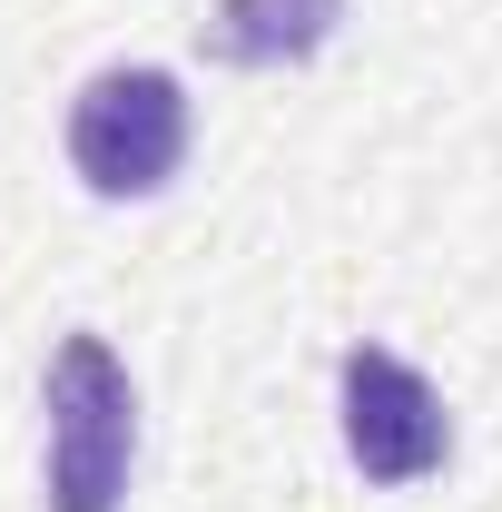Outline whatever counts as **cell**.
Instances as JSON below:
<instances>
[{
  "label": "cell",
  "mask_w": 502,
  "mask_h": 512,
  "mask_svg": "<svg viewBox=\"0 0 502 512\" xmlns=\"http://www.w3.org/2000/svg\"><path fill=\"white\" fill-rule=\"evenodd\" d=\"M40 404H50V512H119L138 463V384L109 355V335H60Z\"/></svg>",
  "instance_id": "1"
},
{
  "label": "cell",
  "mask_w": 502,
  "mask_h": 512,
  "mask_svg": "<svg viewBox=\"0 0 502 512\" xmlns=\"http://www.w3.org/2000/svg\"><path fill=\"white\" fill-rule=\"evenodd\" d=\"M335 424H345V453H355L365 483H424L453 453L443 394L404 355H384V345H345V365H335Z\"/></svg>",
  "instance_id": "3"
},
{
  "label": "cell",
  "mask_w": 502,
  "mask_h": 512,
  "mask_svg": "<svg viewBox=\"0 0 502 512\" xmlns=\"http://www.w3.org/2000/svg\"><path fill=\"white\" fill-rule=\"evenodd\" d=\"M178 158H188V89L168 69L128 60L69 99V168L89 197H158Z\"/></svg>",
  "instance_id": "2"
},
{
  "label": "cell",
  "mask_w": 502,
  "mask_h": 512,
  "mask_svg": "<svg viewBox=\"0 0 502 512\" xmlns=\"http://www.w3.org/2000/svg\"><path fill=\"white\" fill-rule=\"evenodd\" d=\"M345 0H217L207 10V60L227 69H296L335 40Z\"/></svg>",
  "instance_id": "4"
}]
</instances>
